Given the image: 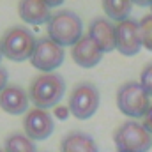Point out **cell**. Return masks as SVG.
I'll use <instances>...</instances> for the list:
<instances>
[{"label": "cell", "instance_id": "cell-2", "mask_svg": "<svg viewBox=\"0 0 152 152\" xmlns=\"http://www.w3.org/2000/svg\"><path fill=\"white\" fill-rule=\"evenodd\" d=\"M48 37L55 41L57 44L64 46H75L83 37V23L81 18L75 11L62 9L51 14L48 21Z\"/></svg>", "mask_w": 152, "mask_h": 152}, {"label": "cell", "instance_id": "cell-25", "mask_svg": "<svg viewBox=\"0 0 152 152\" xmlns=\"http://www.w3.org/2000/svg\"><path fill=\"white\" fill-rule=\"evenodd\" d=\"M151 11H152V5H151ZM151 14H152V12H151Z\"/></svg>", "mask_w": 152, "mask_h": 152}, {"label": "cell", "instance_id": "cell-10", "mask_svg": "<svg viewBox=\"0 0 152 152\" xmlns=\"http://www.w3.org/2000/svg\"><path fill=\"white\" fill-rule=\"evenodd\" d=\"M28 92L20 85H7L0 92V108L9 115H23L28 112Z\"/></svg>", "mask_w": 152, "mask_h": 152}, {"label": "cell", "instance_id": "cell-14", "mask_svg": "<svg viewBox=\"0 0 152 152\" xmlns=\"http://www.w3.org/2000/svg\"><path fill=\"white\" fill-rule=\"evenodd\" d=\"M60 152H99L94 138L81 131H71L64 136Z\"/></svg>", "mask_w": 152, "mask_h": 152}, {"label": "cell", "instance_id": "cell-15", "mask_svg": "<svg viewBox=\"0 0 152 152\" xmlns=\"http://www.w3.org/2000/svg\"><path fill=\"white\" fill-rule=\"evenodd\" d=\"M131 9H133V4H131L129 0H104V2H103V11H104V14H106L110 20L117 21V23L129 20Z\"/></svg>", "mask_w": 152, "mask_h": 152}, {"label": "cell", "instance_id": "cell-19", "mask_svg": "<svg viewBox=\"0 0 152 152\" xmlns=\"http://www.w3.org/2000/svg\"><path fill=\"white\" fill-rule=\"evenodd\" d=\"M69 106H66V104H58V106H55V112H53V115H55V118H58V120H66L67 117H69Z\"/></svg>", "mask_w": 152, "mask_h": 152}, {"label": "cell", "instance_id": "cell-16", "mask_svg": "<svg viewBox=\"0 0 152 152\" xmlns=\"http://www.w3.org/2000/svg\"><path fill=\"white\" fill-rule=\"evenodd\" d=\"M4 151L5 152H37V147L25 133H12V134H9L5 138Z\"/></svg>", "mask_w": 152, "mask_h": 152}, {"label": "cell", "instance_id": "cell-3", "mask_svg": "<svg viewBox=\"0 0 152 152\" xmlns=\"http://www.w3.org/2000/svg\"><path fill=\"white\" fill-rule=\"evenodd\" d=\"M37 39L27 27H11L4 32L0 39L2 55L12 62H25L30 60Z\"/></svg>", "mask_w": 152, "mask_h": 152}, {"label": "cell", "instance_id": "cell-23", "mask_svg": "<svg viewBox=\"0 0 152 152\" xmlns=\"http://www.w3.org/2000/svg\"><path fill=\"white\" fill-rule=\"evenodd\" d=\"M2 58H4V55H2V48H0V60H2Z\"/></svg>", "mask_w": 152, "mask_h": 152}, {"label": "cell", "instance_id": "cell-18", "mask_svg": "<svg viewBox=\"0 0 152 152\" xmlns=\"http://www.w3.org/2000/svg\"><path fill=\"white\" fill-rule=\"evenodd\" d=\"M140 85L149 94V97H152V62L143 67V71L140 75Z\"/></svg>", "mask_w": 152, "mask_h": 152}, {"label": "cell", "instance_id": "cell-24", "mask_svg": "<svg viewBox=\"0 0 152 152\" xmlns=\"http://www.w3.org/2000/svg\"><path fill=\"white\" fill-rule=\"evenodd\" d=\"M0 152H5V151H2V149H0Z\"/></svg>", "mask_w": 152, "mask_h": 152}, {"label": "cell", "instance_id": "cell-13", "mask_svg": "<svg viewBox=\"0 0 152 152\" xmlns=\"http://www.w3.org/2000/svg\"><path fill=\"white\" fill-rule=\"evenodd\" d=\"M18 14L28 25H41L48 23L53 12L44 0H23L18 4Z\"/></svg>", "mask_w": 152, "mask_h": 152}, {"label": "cell", "instance_id": "cell-6", "mask_svg": "<svg viewBox=\"0 0 152 152\" xmlns=\"http://www.w3.org/2000/svg\"><path fill=\"white\" fill-rule=\"evenodd\" d=\"M99 90L94 83L83 81L73 87L71 94H69V112L75 115L78 120H87L97 112L99 108Z\"/></svg>", "mask_w": 152, "mask_h": 152}, {"label": "cell", "instance_id": "cell-7", "mask_svg": "<svg viewBox=\"0 0 152 152\" xmlns=\"http://www.w3.org/2000/svg\"><path fill=\"white\" fill-rule=\"evenodd\" d=\"M64 57H66V51L60 44H57L50 37H41L36 42L34 53L30 57V64L37 71H41L42 75L44 73H53L55 69H58L62 66Z\"/></svg>", "mask_w": 152, "mask_h": 152}, {"label": "cell", "instance_id": "cell-4", "mask_svg": "<svg viewBox=\"0 0 152 152\" xmlns=\"http://www.w3.org/2000/svg\"><path fill=\"white\" fill-rule=\"evenodd\" d=\"M117 152H147L152 147V134L134 120L120 124L113 133Z\"/></svg>", "mask_w": 152, "mask_h": 152}, {"label": "cell", "instance_id": "cell-5", "mask_svg": "<svg viewBox=\"0 0 152 152\" xmlns=\"http://www.w3.org/2000/svg\"><path fill=\"white\" fill-rule=\"evenodd\" d=\"M149 94L143 90L140 81H127L117 90V106L124 115L131 118H143L151 108Z\"/></svg>", "mask_w": 152, "mask_h": 152}, {"label": "cell", "instance_id": "cell-20", "mask_svg": "<svg viewBox=\"0 0 152 152\" xmlns=\"http://www.w3.org/2000/svg\"><path fill=\"white\" fill-rule=\"evenodd\" d=\"M142 126H143V127L147 129V133H151V134H152V104H151V108L147 110V113L143 115Z\"/></svg>", "mask_w": 152, "mask_h": 152}, {"label": "cell", "instance_id": "cell-11", "mask_svg": "<svg viewBox=\"0 0 152 152\" xmlns=\"http://www.w3.org/2000/svg\"><path fill=\"white\" fill-rule=\"evenodd\" d=\"M71 57H73V60H75L80 67L90 69V67H96V66L101 62L103 51H101V48L94 42L92 37L83 36V37L71 48Z\"/></svg>", "mask_w": 152, "mask_h": 152}, {"label": "cell", "instance_id": "cell-12", "mask_svg": "<svg viewBox=\"0 0 152 152\" xmlns=\"http://www.w3.org/2000/svg\"><path fill=\"white\" fill-rule=\"evenodd\" d=\"M87 36L94 39V42L101 48L103 53H108V51L115 50V25L108 18L92 20Z\"/></svg>", "mask_w": 152, "mask_h": 152}, {"label": "cell", "instance_id": "cell-17", "mask_svg": "<svg viewBox=\"0 0 152 152\" xmlns=\"http://www.w3.org/2000/svg\"><path fill=\"white\" fill-rule=\"evenodd\" d=\"M140 36H142V46L152 51V14L143 16L140 21Z\"/></svg>", "mask_w": 152, "mask_h": 152}, {"label": "cell", "instance_id": "cell-22", "mask_svg": "<svg viewBox=\"0 0 152 152\" xmlns=\"http://www.w3.org/2000/svg\"><path fill=\"white\" fill-rule=\"evenodd\" d=\"M44 2H46V5H48L50 9H51V7H58V5L62 4V0H44Z\"/></svg>", "mask_w": 152, "mask_h": 152}, {"label": "cell", "instance_id": "cell-9", "mask_svg": "<svg viewBox=\"0 0 152 152\" xmlns=\"http://www.w3.org/2000/svg\"><path fill=\"white\" fill-rule=\"evenodd\" d=\"M53 117L48 113L46 110L41 108H32L28 110L23 117V129L25 134L32 140V142H41L46 140L51 133H53Z\"/></svg>", "mask_w": 152, "mask_h": 152}, {"label": "cell", "instance_id": "cell-1", "mask_svg": "<svg viewBox=\"0 0 152 152\" xmlns=\"http://www.w3.org/2000/svg\"><path fill=\"white\" fill-rule=\"evenodd\" d=\"M64 94H66V81L57 73L39 75L28 87L30 103H34L36 108H41V110L58 106Z\"/></svg>", "mask_w": 152, "mask_h": 152}, {"label": "cell", "instance_id": "cell-21", "mask_svg": "<svg viewBox=\"0 0 152 152\" xmlns=\"http://www.w3.org/2000/svg\"><path fill=\"white\" fill-rule=\"evenodd\" d=\"M7 87V71L4 67H0V92Z\"/></svg>", "mask_w": 152, "mask_h": 152}, {"label": "cell", "instance_id": "cell-8", "mask_svg": "<svg viewBox=\"0 0 152 152\" xmlns=\"http://www.w3.org/2000/svg\"><path fill=\"white\" fill-rule=\"evenodd\" d=\"M140 25L134 20H126L115 25V50L126 57H133L142 50Z\"/></svg>", "mask_w": 152, "mask_h": 152}]
</instances>
